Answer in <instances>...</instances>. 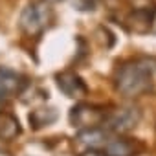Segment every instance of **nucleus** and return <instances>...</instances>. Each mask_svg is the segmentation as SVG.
Instances as JSON below:
<instances>
[{
  "mask_svg": "<svg viewBox=\"0 0 156 156\" xmlns=\"http://www.w3.org/2000/svg\"><path fill=\"white\" fill-rule=\"evenodd\" d=\"M154 88L152 66L147 61H129L116 73V90L125 98H140Z\"/></svg>",
  "mask_w": 156,
  "mask_h": 156,
  "instance_id": "f257e3e1",
  "label": "nucleus"
},
{
  "mask_svg": "<svg viewBox=\"0 0 156 156\" xmlns=\"http://www.w3.org/2000/svg\"><path fill=\"white\" fill-rule=\"evenodd\" d=\"M51 20V8L46 2L30 4L20 17V28L28 35H39Z\"/></svg>",
  "mask_w": 156,
  "mask_h": 156,
  "instance_id": "f03ea898",
  "label": "nucleus"
},
{
  "mask_svg": "<svg viewBox=\"0 0 156 156\" xmlns=\"http://www.w3.org/2000/svg\"><path fill=\"white\" fill-rule=\"evenodd\" d=\"M140 121V110L138 108H118L110 114H105V119L101 127H105L108 132H127L134 129Z\"/></svg>",
  "mask_w": 156,
  "mask_h": 156,
  "instance_id": "7ed1b4c3",
  "label": "nucleus"
},
{
  "mask_svg": "<svg viewBox=\"0 0 156 156\" xmlns=\"http://www.w3.org/2000/svg\"><path fill=\"white\" fill-rule=\"evenodd\" d=\"M105 110L98 108V107H92V105H85V103H79L75 105L70 112V121L73 127H98L103 123L105 119Z\"/></svg>",
  "mask_w": 156,
  "mask_h": 156,
  "instance_id": "20e7f679",
  "label": "nucleus"
},
{
  "mask_svg": "<svg viewBox=\"0 0 156 156\" xmlns=\"http://www.w3.org/2000/svg\"><path fill=\"white\" fill-rule=\"evenodd\" d=\"M28 81L26 77H22L20 73L9 70V68H2L0 66V101L19 96L24 88H26Z\"/></svg>",
  "mask_w": 156,
  "mask_h": 156,
  "instance_id": "39448f33",
  "label": "nucleus"
},
{
  "mask_svg": "<svg viewBox=\"0 0 156 156\" xmlns=\"http://www.w3.org/2000/svg\"><path fill=\"white\" fill-rule=\"evenodd\" d=\"M57 81V87L59 90L68 96V98H85L88 94V87L85 85V81L81 79L75 72H62V73H57L55 77Z\"/></svg>",
  "mask_w": 156,
  "mask_h": 156,
  "instance_id": "423d86ee",
  "label": "nucleus"
},
{
  "mask_svg": "<svg viewBox=\"0 0 156 156\" xmlns=\"http://www.w3.org/2000/svg\"><path fill=\"white\" fill-rule=\"evenodd\" d=\"M154 11H156V8H149V6L134 8L127 17V24H129L130 31L140 33V35L149 33L151 26H152V19H154Z\"/></svg>",
  "mask_w": 156,
  "mask_h": 156,
  "instance_id": "0eeeda50",
  "label": "nucleus"
},
{
  "mask_svg": "<svg viewBox=\"0 0 156 156\" xmlns=\"http://www.w3.org/2000/svg\"><path fill=\"white\" fill-rule=\"evenodd\" d=\"M107 156H134L138 152V143L129 138H112L105 143Z\"/></svg>",
  "mask_w": 156,
  "mask_h": 156,
  "instance_id": "6e6552de",
  "label": "nucleus"
},
{
  "mask_svg": "<svg viewBox=\"0 0 156 156\" xmlns=\"http://www.w3.org/2000/svg\"><path fill=\"white\" fill-rule=\"evenodd\" d=\"M20 134V123L15 116L8 112H0V140L11 141Z\"/></svg>",
  "mask_w": 156,
  "mask_h": 156,
  "instance_id": "1a4fd4ad",
  "label": "nucleus"
},
{
  "mask_svg": "<svg viewBox=\"0 0 156 156\" xmlns=\"http://www.w3.org/2000/svg\"><path fill=\"white\" fill-rule=\"evenodd\" d=\"M57 119V112L53 108H41V110H35L33 114H30V121L35 129H41L44 125H50Z\"/></svg>",
  "mask_w": 156,
  "mask_h": 156,
  "instance_id": "9d476101",
  "label": "nucleus"
},
{
  "mask_svg": "<svg viewBox=\"0 0 156 156\" xmlns=\"http://www.w3.org/2000/svg\"><path fill=\"white\" fill-rule=\"evenodd\" d=\"M81 156H107V152H105V151H99V149H94V147H90V151L83 152Z\"/></svg>",
  "mask_w": 156,
  "mask_h": 156,
  "instance_id": "9b49d317",
  "label": "nucleus"
},
{
  "mask_svg": "<svg viewBox=\"0 0 156 156\" xmlns=\"http://www.w3.org/2000/svg\"><path fill=\"white\" fill-rule=\"evenodd\" d=\"M151 30L156 33V11H154V19H152V26H151Z\"/></svg>",
  "mask_w": 156,
  "mask_h": 156,
  "instance_id": "f8f14e48",
  "label": "nucleus"
}]
</instances>
